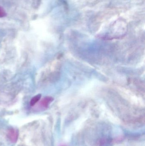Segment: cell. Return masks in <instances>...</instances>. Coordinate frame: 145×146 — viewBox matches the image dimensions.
<instances>
[{
  "mask_svg": "<svg viewBox=\"0 0 145 146\" xmlns=\"http://www.w3.org/2000/svg\"><path fill=\"white\" fill-rule=\"evenodd\" d=\"M9 139L12 142H16L18 139V133L14 129H10L8 133Z\"/></svg>",
  "mask_w": 145,
  "mask_h": 146,
  "instance_id": "obj_1",
  "label": "cell"
},
{
  "mask_svg": "<svg viewBox=\"0 0 145 146\" xmlns=\"http://www.w3.org/2000/svg\"><path fill=\"white\" fill-rule=\"evenodd\" d=\"M41 97V94H38V95H36L34 98H32V99L30 101V105L31 106H33L35 105L40 100Z\"/></svg>",
  "mask_w": 145,
  "mask_h": 146,
  "instance_id": "obj_2",
  "label": "cell"
},
{
  "mask_svg": "<svg viewBox=\"0 0 145 146\" xmlns=\"http://www.w3.org/2000/svg\"><path fill=\"white\" fill-rule=\"evenodd\" d=\"M52 100V98H46L43 100L42 104L43 106L47 107L49 102Z\"/></svg>",
  "mask_w": 145,
  "mask_h": 146,
  "instance_id": "obj_3",
  "label": "cell"
},
{
  "mask_svg": "<svg viewBox=\"0 0 145 146\" xmlns=\"http://www.w3.org/2000/svg\"><path fill=\"white\" fill-rule=\"evenodd\" d=\"M6 15L5 11L4 9L0 7V17H4Z\"/></svg>",
  "mask_w": 145,
  "mask_h": 146,
  "instance_id": "obj_4",
  "label": "cell"
}]
</instances>
